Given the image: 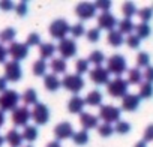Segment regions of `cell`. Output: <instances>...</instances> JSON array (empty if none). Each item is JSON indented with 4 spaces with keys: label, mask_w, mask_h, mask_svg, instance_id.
<instances>
[{
    "label": "cell",
    "mask_w": 153,
    "mask_h": 147,
    "mask_svg": "<svg viewBox=\"0 0 153 147\" xmlns=\"http://www.w3.org/2000/svg\"><path fill=\"white\" fill-rule=\"evenodd\" d=\"M128 87H129L128 80H123V78L117 77V78H114L113 81L108 83L107 92L113 98H125L128 95Z\"/></svg>",
    "instance_id": "cell-1"
},
{
    "label": "cell",
    "mask_w": 153,
    "mask_h": 147,
    "mask_svg": "<svg viewBox=\"0 0 153 147\" xmlns=\"http://www.w3.org/2000/svg\"><path fill=\"white\" fill-rule=\"evenodd\" d=\"M20 101V95L15 90H5L0 95V111H14Z\"/></svg>",
    "instance_id": "cell-2"
},
{
    "label": "cell",
    "mask_w": 153,
    "mask_h": 147,
    "mask_svg": "<svg viewBox=\"0 0 153 147\" xmlns=\"http://www.w3.org/2000/svg\"><path fill=\"white\" fill-rule=\"evenodd\" d=\"M126 60L122 54H113L108 60H107V71L110 74H114V75L120 77L122 74L126 71Z\"/></svg>",
    "instance_id": "cell-3"
},
{
    "label": "cell",
    "mask_w": 153,
    "mask_h": 147,
    "mask_svg": "<svg viewBox=\"0 0 153 147\" xmlns=\"http://www.w3.org/2000/svg\"><path fill=\"white\" fill-rule=\"evenodd\" d=\"M62 86L72 92V93H78L84 89V80L81 75H76V74H68V75L62 80Z\"/></svg>",
    "instance_id": "cell-4"
},
{
    "label": "cell",
    "mask_w": 153,
    "mask_h": 147,
    "mask_svg": "<svg viewBox=\"0 0 153 147\" xmlns=\"http://www.w3.org/2000/svg\"><path fill=\"white\" fill-rule=\"evenodd\" d=\"M122 110L114 105H102L99 110V119L104 120V123H117L120 122Z\"/></svg>",
    "instance_id": "cell-5"
},
{
    "label": "cell",
    "mask_w": 153,
    "mask_h": 147,
    "mask_svg": "<svg viewBox=\"0 0 153 147\" xmlns=\"http://www.w3.org/2000/svg\"><path fill=\"white\" fill-rule=\"evenodd\" d=\"M69 24L66 20H56L51 23L50 26V35L54 38V39H59V41H63L66 39V35L69 33Z\"/></svg>",
    "instance_id": "cell-6"
},
{
    "label": "cell",
    "mask_w": 153,
    "mask_h": 147,
    "mask_svg": "<svg viewBox=\"0 0 153 147\" xmlns=\"http://www.w3.org/2000/svg\"><path fill=\"white\" fill-rule=\"evenodd\" d=\"M21 75H23V72H21V66H20L18 62L11 60L5 65V78H6V81L15 83L21 78Z\"/></svg>",
    "instance_id": "cell-7"
},
{
    "label": "cell",
    "mask_w": 153,
    "mask_h": 147,
    "mask_svg": "<svg viewBox=\"0 0 153 147\" xmlns=\"http://www.w3.org/2000/svg\"><path fill=\"white\" fill-rule=\"evenodd\" d=\"M8 54L14 59V62H20V60H23L29 56V47L26 44L12 42L8 48Z\"/></svg>",
    "instance_id": "cell-8"
},
{
    "label": "cell",
    "mask_w": 153,
    "mask_h": 147,
    "mask_svg": "<svg viewBox=\"0 0 153 147\" xmlns=\"http://www.w3.org/2000/svg\"><path fill=\"white\" fill-rule=\"evenodd\" d=\"M75 14L78 15L80 20H90V18H93L95 14H96L95 3H89V2L78 3L76 8H75Z\"/></svg>",
    "instance_id": "cell-9"
},
{
    "label": "cell",
    "mask_w": 153,
    "mask_h": 147,
    "mask_svg": "<svg viewBox=\"0 0 153 147\" xmlns=\"http://www.w3.org/2000/svg\"><path fill=\"white\" fill-rule=\"evenodd\" d=\"M57 50H59V53L63 59H69V57H74L76 54V44H75V41L66 38V39L59 42Z\"/></svg>",
    "instance_id": "cell-10"
},
{
    "label": "cell",
    "mask_w": 153,
    "mask_h": 147,
    "mask_svg": "<svg viewBox=\"0 0 153 147\" xmlns=\"http://www.w3.org/2000/svg\"><path fill=\"white\" fill-rule=\"evenodd\" d=\"M32 119L36 122V125H45L50 120V110L44 104H36L32 111Z\"/></svg>",
    "instance_id": "cell-11"
},
{
    "label": "cell",
    "mask_w": 153,
    "mask_h": 147,
    "mask_svg": "<svg viewBox=\"0 0 153 147\" xmlns=\"http://www.w3.org/2000/svg\"><path fill=\"white\" fill-rule=\"evenodd\" d=\"M30 119H32V113L27 110V107H17L12 111V122L17 126H26Z\"/></svg>",
    "instance_id": "cell-12"
},
{
    "label": "cell",
    "mask_w": 153,
    "mask_h": 147,
    "mask_svg": "<svg viewBox=\"0 0 153 147\" xmlns=\"http://www.w3.org/2000/svg\"><path fill=\"white\" fill-rule=\"evenodd\" d=\"M90 80L96 84H105L110 83V72L102 68V66H96L95 69L90 71Z\"/></svg>",
    "instance_id": "cell-13"
},
{
    "label": "cell",
    "mask_w": 153,
    "mask_h": 147,
    "mask_svg": "<svg viewBox=\"0 0 153 147\" xmlns=\"http://www.w3.org/2000/svg\"><path fill=\"white\" fill-rule=\"evenodd\" d=\"M74 134H75L74 132V128L68 122H62V123H59L54 128V135H56L57 140H68V138L74 137Z\"/></svg>",
    "instance_id": "cell-14"
},
{
    "label": "cell",
    "mask_w": 153,
    "mask_h": 147,
    "mask_svg": "<svg viewBox=\"0 0 153 147\" xmlns=\"http://www.w3.org/2000/svg\"><path fill=\"white\" fill-rule=\"evenodd\" d=\"M98 24H99V27L101 29H105V30H114V27L117 26V20H116V17L113 15V14H110V12H104V14H101L99 17H98Z\"/></svg>",
    "instance_id": "cell-15"
},
{
    "label": "cell",
    "mask_w": 153,
    "mask_h": 147,
    "mask_svg": "<svg viewBox=\"0 0 153 147\" xmlns=\"http://www.w3.org/2000/svg\"><path fill=\"white\" fill-rule=\"evenodd\" d=\"M140 101L141 98L138 95H132V93H128L123 101H122V108L125 111H135L138 107H140Z\"/></svg>",
    "instance_id": "cell-16"
},
{
    "label": "cell",
    "mask_w": 153,
    "mask_h": 147,
    "mask_svg": "<svg viewBox=\"0 0 153 147\" xmlns=\"http://www.w3.org/2000/svg\"><path fill=\"white\" fill-rule=\"evenodd\" d=\"M84 104H86V101H84L83 98H80V96H72L71 101L68 102V110H69V113H72V114H81V113H83V108H84Z\"/></svg>",
    "instance_id": "cell-17"
},
{
    "label": "cell",
    "mask_w": 153,
    "mask_h": 147,
    "mask_svg": "<svg viewBox=\"0 0 153 147\" xmlns=\"http://www.w3.org/2000/svg\"><path fill=\"white\" fill-rule=\"evenodd\" d=\"M98 122H99V119L96 116L90 114V113H81L80 114V123H81V126L84 129H93V128H96L98 126Z\"/></svg>",
    "instance_id": "cell-18"
},
{
    "label": "cell",
    "mask_w": 153,
    "mask_h": 147,
    "mask_svg": "<svg viewBox=\"0 0 153 147\" xmlns=\"http://www.w3.org/2000/svg\"><path fill=\"white\" fill-rule=\"evenodd\" d=\"M44 86L48 92H56V90L60 89L62 81L57 78V75H54V74H48V75L44 77Z\"/></svg>",
    "instance_id": "cell-19"
},
{
    "label": "cell",
    "mask_w": 153,
    "mask_h": 147,
    "mask_svg": "<svg viewBox=\"0 0 153 147\" xmlns=\"http://www.w3.org/2000/svg\"><path fill=\"white\" fill-rule=\"evenodd\" d=\"M5 141L11 146V147H21V143H23V137L18 131L15 129H11L8 131L6 137H5Z\"/></svg>",
    "instance_id": "cell-20"
},
{
    "label": "cell",
    "mask_w": 153,
    "mask_h": 147,
    "mask_svg": "<svg viewBox=\"0 0 153 147\" xmlns=\"http://www.w3.org/2000/svg\"><path fill=\"white\" fill-rule=\"evenodd\" d=\"M107 42L111 45V47H120L125 39H123V35L119 32V30H111L108 35H107Z\"/></svg>",
    "instance_id": "cell-21"
},
{
    "label": "cell",
    "mask_w": 153,
    "mask_h": 147,
    "mask_svg": "<svg viewBox=\"0 0 153 147\" xmlns=\"http://www.w3.org/2000/svg\"><path fill=\"white\" fill-rule=\"evenodd\" d=\"M56 50H57L56 45H53L51 42H45V44H41V47H39V54H41L42 60H45V59H51V57L54 56Z\"/></svg>",
    "instance_id": "cell-22"
},
{
    "label": "cell",
    "mask_w": 153,
    "mask_h": 147,
    "mask_svg": "<svg viewBox=\"0 0 153 147\" xmlns=\"http://www.w3.org/2000/svg\"><path fill=\"white\" fill-rule=\"evenodd\" d=\"M51 71L54 72V75H57V74H65L66 72V62L65 59H53L51 60Z\"/></svg>",
    "instance_id": "cell-23"
},
{
    "label": "cell",
    "mask_w": 153,
    "mask_h": 147,
    "mask_svg": "<svg viewBox=\"0 0 153 147\" xmlns=\"http://www.w3.org/2000/svg\"><path fill=\"white\" fill-rule=\"evenodd\" d=\"M84 101H86V104H89V105H92V107H99V105L102 104V95H101V92H98V90H92Z\"/></svg>",
    "instance_id": "cell-24"
},
{
    "label": "cell",
    "mask_w": 153,
    "mask_h": 147,
    "mask_svg": "<svg viewBox=\"0 0 153 147\" xmlns=\"http://www.w3.org/2000/svg\"><path fill=\"white\" fill-rule=\"evenodd\" d=\"M141 80H143V72L138 68L129 69V72H128V83L129 84H141Z\"/></svg>",
    "instance_id": "cell-25"
},
{
    "label": "cell",
    "mask_w": 153,
    "mask_h": 147,
    "mask_svg": "<svg viewBox=\"0 0 153 147\" xmlns=\"http://www.w3.org/2000/svg\"><path fill=\"white\" fill-rule=\"evenodd\" d=\"M117 26H119V32H120L122 35H131V33H132V30L135 29V26H134L132 20H129V18L122 20L120 23H117Z\"/></svg>",
    "instance_id": "cell-26"
},
{
    "label": "cell",
    "mask_w": 153,
    "mask_h": 147,
    "mask_svg": "<svg viewBox=\"0 0 153 147\" xmlns=\"http://www.w3.org/2000/svg\"><path fill=\"white\" fill-rule=\"evenodd\" d=\"M150 33H152V29H150V26H149L147 23H140V24L135 27V35H137L140 39L149 38Z\"/></svg>",
    "instance_id": "cell-27"
},
{
    "label": "cell",
    "mask_w": 153,
    "mask_h": 147,
    "mask_svg": "<svg viewBox=\"0 0 153 147\" xmlns=\"http://www.w3.org/2000/svg\"><path fill=\"white\" fill-rule=\"evenodd\" d=\"M23 101L26 105H36L38 104V93L35 89H27L23 95Z\"/></svg>",
    "instance_id": "cell-28"
},
{
    "label": "cell",
    "mask_w": 153,
    "mask_h": 147,
    "mask_svg": "<svg viewBox=\"0 0 153 147\" xmlns=\"http://www.w3.org/2000/svg\"><path fill=\"white\" fill-rule=\"evenodd\" d=\"M87 60H89V63H93L95 68H96V66H101V65L105 62V56H104L102 51L96 50V51H92V53H90V56H89Z\"/></svg>",
    "instance_id": "cell-29"
},
{
    "label": "cell",
    "mask_w": 153,
    "mask_h": 147,
    "mask_svg": "<svg viewBox=\"0 0 153 147\" xmlns=\"http://www.w3.org/2000/svg\"><path fill=\"white\" fill-rule=\"evenodd\" d=\"M21 137L26 141H29V143L35 141L38 138V129H36V126H26L24 131H23V134H21Z\"/></svg>",
    "instance_id": "cell-30"
},
{
    "label": "cell",
    "mask_w": 153,
    "mask_h": 147,
    "mask_svg": "<svg viewBox=\"0 0 153 147\" xmlns=\"http://www.w3.org/2000/svg\"><path fill=\"white\" fill-rule=\"evenodd\" d=\"M138 96L143 98V99L152 98L153 96V84H150V83H141L140 84V95Z\"/></svg>",
    "instance_id": "cell-31"
},
{
    "label": "cell",
    "mask_w": 153,
    "mask_h": 147,
    "mask_svg": "<svg viewBox=\"0 0 153 147\" xmlns=\"http://www.w3.org/2000/svg\"><path fill=\"white\" fill-rule=\"evenodd\" d=\"M74 143L76 144V146H84V144H87V141H89V134H87V131H78V132H75L74 134Z\"/></svg>",
    "instance_id": "cell-32"
},
{
    "label": "cell",
    "mask_w": 153,
    "mask_h": 147,
    "mask_svg": "<svg viewBox=\"0 0 153 147\" xmlns=\"http://www.w3.org/2000/svg\"><path fill=\"white\" fill-rule=\"evenodd\" d=\"M15 29L14 27H6L5 30H2L0 32V41L2 42H11L12 44V41H14V38H15Z\"/></svg>",
    "instance_id": "cell-33"
},
{
    "label": "cell",
    "mask_w": 153,
    "mask_h": 147,
    "mask_svg": "<svg viewBox=\"0 0 153 147\" xmlns=\"http://www.w3.org/2000/svg\"><path fill=\"white\" fill-rule=\"evenodd\" d=\"M122 12H123L125 18H129V20H131V18L137 14V8H135V5H134L132 2H125L123 6H122Z\"/></svg>",
    "instance_id": "cell-34"
},
{
    "label": "cell",
    "mask_w": 153,
    "mask_h": 147,
    "mask_svg": "<svg viewBox=\"0 0 153 147\" xmlns=\"http://www.w3.org/2000/svg\"><path fill=\"white\" fill-rule=\"evenodd\" d=\"M45 71H47V63L45 60H36L33 63V74L36 77H41V75H45Z\"/></svg>",
    "instance_id": "cell-35"
},
{
    "label": "cell",
    "mask_w": 153,
    "mask_h": 147,
    "mask_svg": "<svg viewBox=\"0 0 153 147\" xmlns=\"http://www.w3.org/2000/svg\"><path fill=\"white\" fill-rule=\"evenodd\" d=\"M75 71H76V75H83L84 72H87V71H89V60H86V59L76 60Z\"/></svg>",
    "instance_id": "cell-36"
},
{
    "label": "cell",
    "mask_w": 153,
    "mask_h": 147,
    "mask_svg": "<svg viewBox=\"0 0 153 147\" xmlns=\"http://www.w3.org/2000/svg\"><path fill=\"white\" fill-rule=\"evenodd\" d=\"M69 33H71L74 38H80V36H83V35L86 33V29H84V26H83L81 23H76V24H74V26L69 29Z\"/></svg>",
    "instance_id": "cell-37"
},
{
    "label": "cell",
    "mask_w": 153,
    "mask_h": 147,
    "mask_svg": "<svg viewBox=\"0 0 153 147\" xmlns=\"http://www.w3.org/2000/svg\"><path fill=\"white\" fill-rule=\"evenodd\" d=\"M138 17H140V20H141L143 23H147V21H150L152 17H153V9H152V8H143V9L138 11Z\"/></svg>",
    "instance_id": "cell-38"
},
{
    "label": "cell",
    "mask_w": 153,
    "mask_h": 147,
    "mask_svg": "<svg viewBox=\"0 0 153 147\" xmlns=\"http://www.w3.org/2000/svg\"><path fill=\"white\" fill-rule=\"evenodd\" d=\"M149 63H150V56H149L147 53L141 51V53L137 56V65H138V68H147Z\"/></svg>",
    "instance_id": "cell-39"
},
{
    "label": "cell",
    "mask_w": 153,
    "mask_h": 147,
    "mask_svg": "<svg viewBox=\"0 0 153 147\" xmlns=\"http://www.w3.org/2000/svg\"><path fill=\"white\" fill-rule=\"evenodd\" d=\"M114 131H116L117 134L125 135V134H128V132L131 131V125H129L128 122H125V120H120V122H117V123H116Z\"/></svg>",
    "instance_id": "cell-40"
},
{
    "label": "cell",
    "mask_w": 153,
    "mask_h": 147,
    "mask_svg": "<svg viewBox=\"0 0 153 147\" xmlns=\"http://www.w3.org/2000/svg\"><path fill=\"white\" fill-rule=\"evenodd\" d=\"M98 132H99L101 137H110V135H113L114 128H113L110 123H104V125L98 126Z\"/></svg>",
    "instance_id": "cell-41"
},
{
    "label": "cell",
    "mask_w": 153,
    "mask_h": 147,
    "mask_svg": "<svg viewBox=\"0 0 153 147\" xmlns=\"http://www.w3.org/2000/svg\"><path fill=\"white\" fill-rule=\"evenodd\" d=\"M26 45L27 47H38V45H41V36L38 33H30L27 41H26Z\"/></svg>",
    "instance_id": "cell-42"
},
{
    "label": "cell",
    "mask_w": 153,
    "mask_h": 147,
    "mask_svg": "<svg viewBox=\"0 0 153 147\" xmlns=\"http://www.w3.org/2000/svg\"><path fill=\"white\" fill-rule=\"evenodd\" d=\"M140 42H141V39L137 35H129L126 38V44H128L129 48H138L140 47Z\"/></svg>",
    "instance_id": "cell-43"
},
{
    "label": "cell",
    "mask_w": 153,
    "mask_h": 147,
    "mask_svg": "<svg viewBox=\"0 0 153 147\" xmlns=\"http://www.w3.org/2000/svg\"><path fill=\"white\" fill-rule=\"evenodd\" d=\"M99 38H101V32H99V29L93 27V29H90V30L87 32V39H89L90 42H98Z\"/></svg>",
    "instance_id": "cell-44"
},
{
    "label": "cell",
    "mask_w": 153,
    "mask_h": 147,
    "mask_svg": "<svg viewBox=\"0 0 153 147\" xmlns=\"http://www.w3.org/2000/svg\"><path fill=\"white\" fill-rule=\"evenodd\" d=\"M143 78L146 80V83H153V66H147L144 74H143Z\"/></svg>",
    "instance_id": "cell-45"
},
{
    "label": "cell",
    "mask_w": 153,
    "mask_h": 147,
    "mask_svg": "<svg viewBox=\"0 0 153 147\" xmlns=\"http://www.w3.org/2000/svg\"><path fill=\"white\" fill-rule=\"evenodd\" d=\"M15 11H17V14H18L20 17H24V15L27 14V3H26V2L17 3V5H15Z\"/></svg>",
    "instance_id": "cell-46"
},
{
    "label": "cell",
    "mask_w": 153,
    "mask_h": 147,
    "mask_svg": "<svg viewBox=\"0 0 153 147\" xmlns=\"http://www.w3.org/2000/svg\"><path fill=\"white\" fill-rule=\"evenodd\" d=\"M95 8L96 9H101L102 14L104 12H108V9L111 8V2H96L95 3Z\"/></svg>",
    "instance_id": "cell-47"
},
{
    "label": "cell",
    "mask_w": 153,
    "mask_h": 147,
    "mask_svg": "<svg viewBox=\"0 0 153 147\" xmlns=\"http://www.w3.org/2000/svg\"><path fill=\"white\" fill-rule=\"evenodd\" d=\"M144 141H153V125H149L144 131Z\"/></svg>",
    "instance_id": "cell-48"
},
{
    "label": "cell",
    "mask_w": 153,
    "mask_h": 147,
    "mask_svg": "<svg viewBox=\"0 0 153 147\" xmlns=\"http://www.w3.org/2000/svg\"><path fill=\"white\" fill-rule=\"evenodd\" d=\"M0 8L3 11H12V9H15V5L12 2H9V0H3V2H0Z\"/></svg>",
    "instance_id": "cell-49"
},
{
    "label": "cell",
    "mask_w": 153,
    "mask_h": 147,
    "mask_svg": "<svg viewBox=\"0 0 153 147\" xmlns=\"http://www.w3.org/2000/svg\"><path fill=\"white\" fill-rule=\"evenodd\" d=\"M6 56H8V50H6L2 44H0V63H5Z\"/></svg>",
    "instance_id": "cell-50"
},
{
    "label": "cell",
    "mask_w": 153,
    "mask_h": 147,
    "mask_svg": "<svg viewBox=\"0 0 153 147\" xmlns=\"http://www.w3.org/2000/svg\"><path fill=\"white\" fill-rule=\"evenodd\" d=\"M6 90V78L5 77H0V92H5Z\"/></svg>",
    "instance_id": "cell-51"
},
{
    "label": "cell",
    "mask_w": 153,
    "mask_h": 147,
    "mask_svg": "<svg viewBox=\"0 0 153 147\" xmlns=\"http://www.w3.org/2000/svg\"><path fill=\"white\" fill-rule=\"evenodd\" d=\"M47 147H62V146H60V143H59V141H51V143H48V144H47Z\"/></svg>",
    "instance_id": "cell-52"
},
{
    "label": "cell",
    "mask_w": 153,
    "mask_h": 147,
    "mask_svg": "<svg viewBox=\"0 0 153 147\" xmlns=\"http://www.w3.org/2000/svg\"><path fill=\"white\" fill-rule=\"evenodd\" d=\"M5 125V116H3V111H0V128Z\"/></svg>",
    "instance_id": "cell-53"
},
{
    "label": "cell",
    "mask_w": 153,
    "mask_h": 147,
    "mask_svg": "<svg viewBox=\"0 0 153 147\" xmlns=\"http://www.w3.org/2000/svg\"><path fill=\"white\" fill-rule=\"evenodd\" d=\"M135 147H147V143L143 140V141H138L137 144H135Z\"/></svg>",
    "instance_id": "cell-54"
},
{
    "label": "cell",
    "mask_w": 153,
    "mask_h": 147,
    "mask_svg": "<svg viewBox=\"0 0 153 147\" xmlns=\"http://www.w3.org/2000/svg\"><path fill=\"white\" fill-rule=\"evenodd\" d=\"M3 143H5V137H2V135H0V147L3 146Z\"/></svg>",
    "instance_id": "cell-55"
},
{
    "label": "cell",
    "mask_w": 153,
    "mask_h": 147,
    "mask_svg": "<svg viewBox=\"0 0 153 147\" xmlns=\"http://www.w3.org/2000/svg\"><path fill=\"white\" fill-rule=\"evenodd\" d=\"M26 147H32V146H26Z\"/></svg>",
    "instance_id": "cell-56"
}]
</instances>
